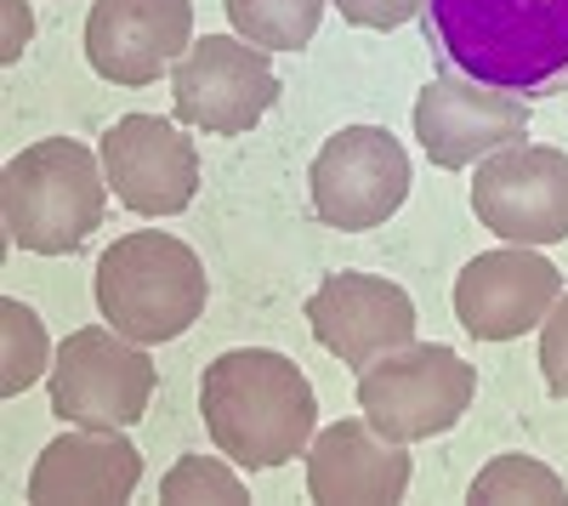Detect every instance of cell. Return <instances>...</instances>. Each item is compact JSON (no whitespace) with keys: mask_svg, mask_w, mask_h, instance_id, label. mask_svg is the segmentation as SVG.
<instances>
[{"mask_svg":"<svg viewBox=\"0 0 568 506\" xmlns=\"http://www.w3.org/2000/svg\"><path fill=\"white\" fill-rule=\"evenodd\" d=\"M409 449L382 438L364 416L313 433L307 444V495L318 506H387L409 489Z\"/></svg>","mask_w":568,"mask_h":506,"instance_id":"9a60e30c","label":"cell"},{"mask_svg":"<svg viewBox=\"0 0 568 506\" xmlns=\"http://www.w3.org/2000/svg\"><path fill=\"white\" fill-rule=\"evenodd\" d=\"M307 331L347 371H364L382 353L415 342V302L404 285L382 280V273H329L307 296Z\"/></svg>","mask_w":568,"mask_h":506,"instance_id":"4fadbf2b","label":"cell"},{"mask_svg":"<svg viewBox=\"0 0 568 506\" xmlns=\"http://www.w3.org/2000/svg\"><path fill=\"white\" fill-rule=\"evenodd\" d=\"M200 416L216 455H227L245 473H273L307 455L318 427V398L296 358L273 347H233L205 364Z\"/></svg>","mask_w":568,"mask_h":506,"instance_id":"7a4b0ae2","label":"cell"},{"mask_svg":"<svg viewBox=\"0 0 568 506\" xmlns=\"http://www.w3.org/2000/svg\"><path fill=\"white\" fill-rule=\"evenodd\" d=\"M353 29H404L426 12V0H329Z\"/></svg>","mask_w":568,"mask_h":506,"instance_id":"7402d4cb","label":"cell"},{"mask_svg":"<svg viewBox=\"0 0 568 506\" xmlns=\"http://www.w3.org/2000/svg\"><path fill=\"white\" fill-rule=\"evenodd\" d=\"M205 267L165 227H136L98 256V313L142 347L176 342L205 313Z\"/></svg>","mask_w":568,"mask_h":506,"instance_id":"277c9868","label":"cell"},{"mask_svg":"<svg viewBox=\"0 0 568 506\" xmlns=\"http://www.w3.org/2000/svg\"><path fill=\"white\" fill-rule=\"evenodd\" d=\"M29 34H34L29 7H23V0H7V45H0V58L18 63V58H23V45H29Z\"/></svg>","mask_w":568,"mask_h":506,"instance_id":"603a6c76","label":"cell"},{"mask_svg":"<svg viewBox=\"0 0 568 506\" xmlns=\"http://www.w3.org/2000/svg\"><path fill=\"white\" fill-rule=\"evenodd\" d=\"M103 171L109 189L136 216H182L200 194V149L182 125L160 114H125L103 131Z\"/></svg>","mask_w":568,"mask_h":506,"instance_id":"8fae6325","label":"cell"},{"mask_svg":"<svg viewBox=\"0 0 568 506\" xmlns=\"http://www.w3.org/2000/svg\"><path fill=\"white\" fill-rule=\"evenodd\" d=\"M142 484V449L125 433H98V427H80L63 433L40 449V462L29 473V506H114L131 500Z\"/></svg>","mask_w":568,"mask_h":506,"instance_id":"2e32d148","label":"cell"},{"mask_svg":"<svg viewBox=\"0 0 568 506\" xmlns=\"http://www.w3.org/2000/svg\"><path fill=\"white\" fill-rule=\"evenodd\" d=\"M438 74H466L511 98L568 91V0H426Z\"/></svg>","mask_w":568,"mask_h":506,"instance_id":"6da1fadb","label":"cell"},{"mask_svg":"<svg viewBox=\"0 0 568 506\" xmlns=\"http://www.w3.org/2000/svg\"><path fill=\"white\" fill-rule=\"evenodd\" d=\"M160 500H171V506H187V500H227V506H240L251 495H245L240 478L216 462V455H182V462L160 478Z\"/></svg>","mask_w":568,"mask_h":506,"instance_id":"ffe728a7","label":"cell"},{"mask_svg":"<svg viewBox=\"0 0 568 506\" xmlns=\"http://www.w3.org/2000/svg\"><path fill=\"white\" fill-rule=\"evenodd\" d=\"M471 500H540V506H557V500H568V484L546 467V462H535V455H495V462L471 478Z\"/></svg>","mask_w":568,"mask_h":506,"instance_id":"d6986e66","label":"cell"},{"mask_svg":"<svg viewBox=\"0 0 568 506\" xmlns=\"http://www.w3.org/2000/svg\"><path fill=\"white\" fill-rule=\"evenodd\" d=\"M540 371H546L551 398H568V291L540 318Z\"/></svg>","mask_w":568,"mask_h":506,"instance_id":"44dd1931","label":"cell"},{"mask_svg":"<svg viewBox=\"0 0 568 506\" xmlns=\"http://www.w3.org/2000/svg\"><path fill=\"white\" fill-rule=\"evenodd\" d=\"M194 45V0H91L85 63L109 85H154Z\"/></svg>","mask_w":568,"mask_h":506,"instance_id":"7c38bea8","label":"cell"},{"mask_svg":"<svg viewBox=\"0 0 568 506\" xmlns=\"http://www.w3.org/2000/svg\"><path fill=\"white\" fill-rule=\"evenodd\" d=\"M471 216L506 245H557L568 240V154L546 143H511L478 160Z\"/></svg>","mask_w":568,"mask_h":506,"instance_id":"9c48e42d","label":"cell"},{"mask_svg":"<svg viewBox=\"0 0 568 506\" xmlns=\"http://www.w3.org/2000/svg\"><path fill=\"white\" fill-rule=\"evenodd\" d=\"M233 34H245L262 52H296L318 34L324 0H222Z\"/></svg>","mask_w":568,"mask_h":506,"instance_id":"e0dca14e","label":"cell"},{"mask_svg":"<svg viewBox=\"0 0 568 506\" xmlns=\"http://www.w3.org/2000/svg\"><path fill=\"white\" fill-rule=\"evenodd\" d=\"M557 296H562V273L535 245L471 256L455 273V318L478 342H517L557 307Z\"/></svg>","mask_w":568,"mask_h":506,"instance_id":"5bb4252c","label":"cell"},{"mask_svg":"<svg viewBox=\"0 0 568 506\" xmlns=\"http://www.w3.org/2000/svg\"><path fill=\"white\" fill-rule=\"evenodd\" d=\"M278 103V74L245 34H205L171 69V109L205 136H245Z\"/></svg>","mask_w":568,"mask_h":506,"instance_id":"ba28073f","label":"cell"},{"mask_svg":"<svg viewBox=\"0 0 568 506\" xmlns=\"http://www.w3.org/2000/svg\"><path fill=\"white\" fill-rule=\"evenodd\" d=\"M45 393H52L58 422L125 433L154 404V358L142 353V342L120 336L114 325H85V331L63 336Z\"/></svg>","mask_w":568,"mask_h":506,"instance_id":"8992f818","label":"cell"},{"mask_svg":"<svg viewBox=\"0 0 568 506\" xmlns=\"http://www.w3.org/2000/svg\"><path fill=\"white\" fill-rule=\"evenodd\" d=\"M471 398H478V371L444 342H409L358 371L364 422L393 444H420L449 433L471 409Z\"/></svg>","mask_w":568,"mask_h":506,"instance_id":"5b68a950","label":"cell"},{"mask_svg":"<svg viewBox=\"0 0 568 506\" xmlns=\"http://www.w3.org/2000/svg\"><path fill=\"white\" fill-rule=\"evenodd\" d=\"M109 211V171L74 136H40L0 171V222L18 251L69 256L103 227Z\"/></svg>","mask_w":568,"mask_h":506,"instance_id":"3957f363","label":"cell"},{"mask_svg":"<svg viewBox=\"0 0 568 506\" xmlns=\"http://www.w3.org/2000/svg\"><path fill=\"white\" fill-rule=\"evenodd\" d=\"M307 189H313V216L324 227L364 234L409 200V154L382 125H342L313 154Z\"/></svg>","mask_w":568,"mask_h":506,"instance_id":"52a82bcc","label":"cell"},{"mask_svg":"<svg viewBox=\"0 0 568 506\" xmlns=\"http://www.w3.org/2000/svg\"><path fill=\"white\" fill-rule=\"evenodd\" d=\"M415 136L438 171H466L529 136V98L478 85L466 74H433L415 98Z\"/></svg>","mask_w":568,"mask_h":506,"instance_id":"30bf717a","label":"cell"},{"mask_svg":"<svg viewBox=\"0 0 568 506\" xmlns=\"http://www.w3.org/2000/svg\"><path fill=\"white\" fill-rule=\"evenodd\" d=\"M0 336H7V353H0V364H7V371H0V393L18 398V393H29L45 371H52V342H45L40 313L23 307L18 296L0 302Z\"/></svg>","mask_w":568,"mask_h":506,"instance_id":"ac0fdd59","label":"cell"}]
</instances>
